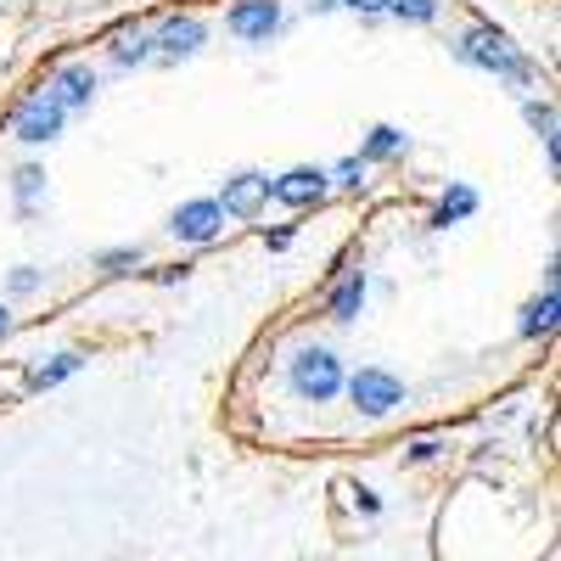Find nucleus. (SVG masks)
<instances>
[{"label":"nucleus","instance_id":"obj_22","mask_svg":"<svg viewBox=\"0 0 561 561\" xmlns=\"http://www.w3.org/2000/svg\"><path fill=\"white\" fill-rule=\"evenodd\" d=\"M337 7H348V12H388V0H337Z\"/></svg>","mask_w":561,"mask_h":561},{"label":"nucleus","instance_id":"obj_9","mask_svg":"<svg viewBox=\"0 0 561 561\" xmlns=\"http://www.w3.org/2000/svg\"><path fill=\"white\" fill-rule=\"evenodd\" d=\"M203 39H208V23H203V18H169V23L158 28V57H163V62H180V57H192Z\"/></svg>","mask_w":561,"mask_h":561},{"label":"nucleus","instance_id":"obj_10","mask_svg":"<svg viewBox=\"0 0 561 561\" xmlns=\"http://www.w3.org/2000/svg\"><path fill=\"white\" fill-rule=\"evenodd\" d=\"M45 84H51V96H57L68 113L90 107V96H96V73H90L84 62H68V68H57V73L45 79Z\"/></svg>","mask_w":561,"mask_h":561},{"label":"nucleus","instance_id":"obj_19","mask_svg":"<svg viewBox=\"0 0 561 561\" xmlns=\"http://www.w3.org/2000/svg\"><path fill=\"white\" fill-rule=\"evenodd\" d=\"M39 192H45V174H39L34 163H28V169H18V208H23V214L34 208V197H39Z\"/></svg>","mask_w":561,"mask_h":561},{"label":"nucleus","instance_id":"obj_21","mask_svg":"<svg viewBox=\"0 0 561 561\" xmlns=\"http://www.w3.org/2000/svg\"><path fill=\"white\" fill-rule=\"evenodd\" d=\"M34 287H39V270H28V264H23V270H12V293H18V298H28Z\"/></svg>","mask_w":561,"mask_h":561},{"label":"nucleus","instance_id":"obj_7","mask_svg":"<svg viewBox=\"0 0 561 561\" xmlns=\"http://www.w3.org/2000/svg\"><path fill=\"white\" fill-rule=\"evenodd\" d=\"M325 169H293V174H280L270 180V203H287V208H314L325 197Z\"/></svg>","mask_w":561,"mask_h":561},{"label":"nucleus","instance_id":"obj_6","mask_svg":"<svg viewBox=\"0 0 561 561\" xmlns=\"http://www.w3.org/2000/svg\"><path fill=\"white\" fill-rule=\"evenodd\" d=\"M225 28L237 39H248V45H259V39H270L280 28V7L275 0H237V7L225 12Z\"/></svg>","mask_w":561,"mask_h":561},{"label":"nucleus","instance_id":"obj_1","mask_svg":"<svg viewBox=\"0 0 561 561\" xmlns=\"http://www.w3.org/2000/svg\"><path fill=\"white\" fill-rule=\"evenodd\" d=\"M455 57L472 62V68H489V73H500V79H511V84H528V79H534V62L511 51V39H505L500 28L460 34V39H455Z\"/></svg>","mask_w":561,"mask_h":561},{"label":"nucleus","instance_id":"obj_18","mask_svg":"<svg viewBox=\"0 0 561 561\" xmlns=\"http://www.w3.org/2000/svg\"><path fill=\"white\" fill-rule=\"evenodd\" d=\"M325 180H337L343 185V192H365V158H343L332 174H325Z\"/></svg>","mask_w":561,"mask_h":561},{"label":"nucleus","instance_id":"obj_13","mask_svg":"<svg viewBox=\"0 0 561 561\" xmlns=\"http://www.w3.org/2000/svg\"><path fill=\"white\" fill-rule=\"evenodd\" d=\"M472 208H478V192H472V185H449V197L438 203L433 225H438V230H449V225H460V219L472 214Z\"/></svg>","mask_w":561,"mask_h":561},{"label":"nucleus","instance_id":"obj_14","mask_svg":"<svg viewBox=\"0 0 561 561\" xmlns=\"http://www.w3.org/2000/svg\"><path fill=\"white\" fill-rule=\"evenodd\" d=\"M84 365V354H57L51 365H34V377H28V388L34 393H45V388H57V382H68L73 370Z\"/></svg>","mask_w":561,"mask_h":561},{"label":"nucleus","instance_id":"obj_12","mask_svg":"<svg viewBox=\"0 0 561 561\" xmlns=\"http://www.w3.org/2000/svg\"><path fill=\"white\" fill-rule=\"evenodd\" d=\"M556 314H561V293L545 287V298H534L528 314H523V337H550L556 332Z\"/></svg>","mask_w":561,"mask_h":561},{"label":"nucleus","instance_id":"obj_2","mask_svg":"<svg viewBox=\"0 0 561 561\" xmlns=\"http://www.w3.org/2000/svg\"><path fill=\"white\" fill-rule=\"evenodd\" d=\"M287 377H293V393H298V399L325 404V399L343 393V359H337L332 348H304V354L293 359Z\"/></svg>","mask_w":561,"mask_h":561},{"label":"nucleus","instance_id":"obj_11","mask_svg":"<svg viewBox=\"0 0 561 561\" xmlns=\"http://www.w3.org/2000/svg\"><path fill=\"white\" fill-rule=\"evenodd\" d=\"M359 309H365V270H348V275L337 280V293H332V320L348 325Z\"/></svg>","mask_w":561,"mask_h":561},{"label":"nucleus","instance_id":"obj_16","mask_svg":"<svg viewBox=\"0 0 561 561\" xmlns=\"http://www.w3.org/2000/svg\"><path fill=\"white\" fill-rule=\"evenodd\" d=\"M147 57H152V39H147V34H135V39L124 34V39L113 45V62H118V68H135V62H147Z\"/></svg>","mask_w":561,"mask_h":561},{"label":"nucleus","instance_id":"obj_17","mask_svg":"<svg viewBox=\"0 0 561 561\" xmlns=\"http://www.w3.org/2000/svg\"><path fill=\"white\" fill-rule=\"evenodd\" d=\"M388 12L404 23H433L438 18V0H388Z\"/></svg>","mask_w":561,"mask_h":561},{"label":"nucleus","instance_id":"obj_4","mask_svg":"<svg viewBox=\"0 0 561 561\" xmlns=\"http://www.w3.org/2000/svg\"><path fill=\"white\" fill-rule=\"evenodd\" d=\"M62 124H68V107L51 96V84H39L34 96L18 107V118H12L18 140H28V147H45V140H57V135H62Z\"/></svg>","mask_w":561,"mask_h":561},{"label":"nucleus","instance_id":"obj_8","mask_svg":"<svg viewBox=\"0 0 561 561\" xmlns=\"http://www.w3.org/2000/svg\"><path fill=\"white\" fill-rule=\"evenodd\" d=\"M225 214H237V219H253L264 203H270V174H237V180H225V197H214Z\"/></svg>","mask_w":561,"mask_h":561},{"label":"nucleus","instance_id":"obj_15","mask_svg":"<svg viewBox=\"0 0 561 561\" xmlns=\"http://www.w3.org/2000/svg\"><path fill=\"white\" fill-rule=\"evenodd\" d=\"M404 152V129H393V124H377L365 135V158L370 163H388V158H399Z\"/></svg>","mask_w":561,"mask_h":561},{"label":"nucleus","instance_id":"obj_20","mask_svg":"<svg viewBox=\"0 0 561 561\" xmlns=\"http://www.w3.org/2000/svg\"><path fill=\"white\" fill-rule=\"evenodd\" d=\"M129 264H140V248H113V253H102V270H113V275H124Z\"/></svg>","mask_w":561,"mask_h":561},{"label":"nucleus","instance_id":"obj_5","mask_svg":"<svg viewBox=\"0 0 561 561\" xmlns=\"http://www.w3.org/2000/svg\"><path fill=\"white\" fill-rule=\"evenodd\" d=\"M169 230L180 242H192V248H203V242H214L219 230H225V208L214 203V197H197V203H180L174 208V219H169Z\"/></svg>","mask_w":561,"mask_h":561},{"label":"nucleus","instance_id":"obj_3","mask_svg":"<svg viewBox=\"0 0 561 561\" xmlns=\"http://www.w3.org/2000/svg\"><path fill=\"white\" fill-rule=\"evenodd\" d=\"M343 388H348V399H354V410H359V415H393V410L404 404V382L393 377V370H382V365L354 370V377H348Z\"/></svg>","mask_w":561,"mask_h":561},{"label":"nucleus","instance_id":"obj_23","mask_svg":"<svg viewBox=\"0 0 561 561\" xmlns=\"http://www.w3.org/2000/svg\"><path fill=\"white\" fill-rule=\"evenodd\" d=\"M12 332V314H7V304H0V337H7Z\"/></svg>","mask_w":561,"mask_h":561}]
</instances>
